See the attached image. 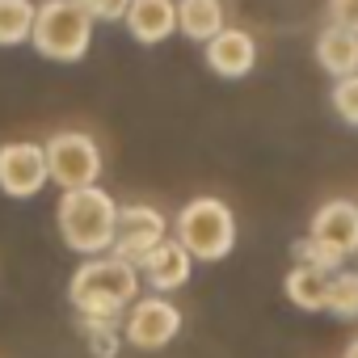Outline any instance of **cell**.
Here are the masks:
<instances>
[{"mask_svg": "<svg viewBox=\"0 0 358 358\" xmlns=\"http://www.w3.org/2000/svg\"><path fill=\"white\" fill-rule=\"evenodd\" d=\"M68 299L80 316L122 320L127 308L139 299V270L118 257H85L68 282Z\"/></svg>", "mask_w": 358, "mask_h": 358, "instance_id": "cell-1", "label": "cell"}, {"mask_svg": "<svg viewBox=\"0 0 358 358\" xmlns=\"http://www.w3.org/2000/svg\"><path fill=\"white\" fill-rule=\"evenodd\" d=\"M55 224H59V241L72 253L106 257L114 249V236H118V203L101 186L72 190V194H59Z\"/></svg>", "mask_w": 358, "mask_h": 358, "instance_id": "cell-2", "label": "cell"}, {"mask_svg": "<svg viewBox=\"0 0 358 358\" xmlns=\"http://www.w3.org/2000/svg\"><path fill=\"white\" fill-rule=\"evenodd\" d=\"M173 241L194 262H220V257H228L236 249V215L215 194L190 199L173 220Z\"/></svg>", "mask_w": 358, "mask_h": 358, "instance_id": "cell-3", "label": "cell"}, {"mask_svg": "<svg viewBox=\"0 0 358 358\" xmlns=\"http://www.w3.org/2000/svg\"><path fill=\"white\" fill-rule=\"evenodd\" d=\"M34 51L55 64H80L93 47V17L76 0H43L34 13Z\"/></svg>", "mask_w": 358, "mask_h": 358, "instance_id": "cell-4", "label": "cell"}, {"mask_svg": "<svg viewBox=\"0 0 358 358\" xmlns=\"http://www.w3.org/2000/svg\"><path fill=\"white\" fill-rule=\"evenodd\" d=\"M47 177L55 186H64V194L72 190H89L101 177V148L89 131H55L47 143Z\"/></svg>", "mask_w": 358, "mask_h": 358, "instance_id": "cell-5", "label": "cell"}, {"mask_svg": "<svg viewBox=\"0 0 358 358\" xmlns=\"http://www.w3.org/2000/svg\"><path fill=\"white\" fill-rule=\"evenodd\" d=\"M177 333H182V312L164 295L135 299L122 316V341H131L135 350H164Z\"/></svg>", "mask_w": 358, "mask_h": 358, "instance_id": "cell-6", "label": "cell"}, {"mask_svg": "<svg viewBox=\"0 0 358 358\" xmlns=\"http://www.w3.org/2000/svg\"><path fill=\"white\" fill-rule=\"evenodd\" d=\"M160 241H169V220H164L156 207H148V203L118 207V236H114L110 257H118V262H127V266L139 270V262H143Z\"/></svg>", "mask_w": 358, "mask_h": 358, "instance_id": "cell-7", "label": "cell"}, {"mask_svg": "<svg viewBox=\"0 0 358 358\" xmlns=\"http://www.w3.org/2000/svg\"><path fill=\"white\" fill-rule=\"evenodd\" d=\"M47 182H51V177H47L43 143L13 139V143L0 148V190H5L9 199H34Z\"/></svg>", "mask_w": 358, "mask_h": 358, "instance_id": "cell-8", "label": "cell"}, {"mask_svg": "<svg viewBox=\"0 0 358 358\" xmlns=\"http://www.w3.org/2000/svg\"><path fill=\"white\" fill-rule=\"evenodd\" d=\"M308 236L324 249H333L337 257L358 253V203L350 199H329L324 207H316Z\"/></svg>", "mask_w": 358, "mask_h": 358, "instance_id": "cell-9", "label": "cell"}, {"mask_svg": "<svg viewBox=\"0 0 358 358\" xmlns=\"http://www.w3.org/2000/svg\"><path fill=\"white\" fill-rule=\"evenodd\" d=\"M257 64V43L249 30H236V26H224L211 43H207V68L224 80H241L249 76Z\"/></svg>", "mask_w": 358, "mask_h": 358, "instance_id": "cell-10", "label": "cell"}, {"mask_svg": "<svg viewBox=\"0 0 358 358\" xmlns=\"http://www.w3.org/2000/svg\"><path fill=\"white\" fill-rule=\"evenodd\" d=\"M190 270H194V257L177 245L173 236L160 241V245L139 262V274H143V282H148L156 295H169V291H177V287H186V282H190Z\"/></svg>", "mask_w": 358, "mask_h": 358, "instance_id": "cell-11", "label": "cell"}, {"mask_svg": "<svg viewBox=\"0 0 358 358\" xmlns=\"http://www.w3.org/2000/svg\"><path fill=\"white\" fill-rule=\"evenodd\" d=\"M122 22L139 47H156L177 34V0H131Z\"/></svg>", "mask_w": 358, "mask_h": 358, "instance_id": "cell-12", "label": "cell"}, {"mask_svg": "<svg viewBox=\"0 0 358 358\" xmlns=\"http://www.w3.org/2000/svg\"><path fill=\"white\" fill-rule=\"evenodd\" d=\"M316 64H320L333 80L358 76V34H350V30H341V26H324L320 38H316Z\"/></svg>", "mask_w": 358, "mask_h": 358, "instance_id": "cell-13", "label": "cell"}, {"mask_svg": "<svg viewBox=\"0 0 358 358\" xmlns=\"http://www.w3.org/2000/svg\"><path fill=\"white\" fill-rule=\"evenodd\" d=\"M220 30H224V0H177V34L207 47Z\"/></svg>", "mask_w": 358, "mask_h": 358, "instance_id": "cell-14", "label": "cell"}, {"mask_svg": "<svg viewBox=\"0 0 358 358\" xmlns=\"http://www.w3.org/2000/svg\"><path fill=\"white\" fill-rule=\"evenodd\" d=\"M329 278H333V274H324V270H316V266H291V274L282 278V287H287V299H291L295 308H303V312H324V303H329Z\"/></svg>", "mask_w": 358, "mask_h": 358, "instance_id": "cell-15", "label": "cell"}, {"mask_svg": "<svg viewBox=\"0 0 358 358\" xmlns=\"http://www.w3.org/2000/svg\"><path fill=\"white\" fill-rule=\"evenodd\" d=\"M34 0H0V47H22L34 34Z\"/></svg>", "mask_w": 358, "mask_h": 358, "instance_id": "cell-16", "label": "cell"}, {"mask_svg": "<svg viewBox=\"0 0 358 358\" xmlns=\"http://www.w3.org/2000/svg\"><path fill=\"white\" fill-rule=\"evenodd\" d=\"M80 333H85L93 358H118V350H122V320L80 316Z\"/></svg>", "mask_w": 358, "mask_h": 358, "instance_id": "cell-17", "label": "cell"}, {"mask_svg": "<svg viewBox=\"0 0 358 358\" xmlns=\"http://www.w3.org/2000/svg\"><path fill=\"white\" fill-rule=\"evenodd\" d=\"M324 312H333L337 320H358V274L354 270H337L329 278V303Z\"/></svg>", "mask_w": 358, "mask_h": 358, "instance_id": "cell-18", "label": "cell"}, {"mask_svg": "<svg viewBox=\"0 0 358 358\" xmlns=\"http://www.w3.org/2000/svg\"><path fill=\"white\" fill-rule=\"evenodd\" d=\"M291 253H295V266H316V270H324V274H337V270H341V262H345V257H337L333 249L316 245L312 236L295 241V245H291Z\"/></svg>", "mask_w": 358, "mask_h": 358, "instance_id": "cell-19", "label": "cell"}, {"mask_svg": "<svg viewBox=\"0 0 358 358\" xmlns=\"http://www.w3.org/2000/svg\"><path fill=\"white\" fill-rule=\"evenodd\" d=\"M333 110H337L341 122L358 127V76H345V80L333 85Z\"/></svg>", "mask_w": 358, "mask_h": 358, "instance_id": "cell-20", "label": "cell"}, {"mask_svg": "<svg viewBox=\"0 0 358 358\" xmlns=\"http://www.w3.org/2000/svg\"><path fill=\"white\" fill-rule=\"evenodd\" d=\"M76 5H80L93 22H122L127 9H131V0H76Z\"/></svg>", "mask_w": 358, "mask_h": 358, "instance_id": "cell-21", "label": "cell"}, {"mask_svg": "<svg viewBox=\"0 0 358 358\" xmlns=\"http://www.w3.org/2000/svg\"><path fill=\"white\" fill-rule=\"evenodd\" d=\"M329 26H341L350 34H358V0H329Z\"/></svg>", "mask_w": 358, "mask_h": 358, "instance_id": "cell-22", "label": "cell"}, {"mask_svg": "<svg viewBox=\"0 0 358 358\" xmlns=\"http://www.w3.org/2000/svg\"><path fill=\"white\" fill-rule=\"evenodd\" d=\"M341 358H358V337H354V341L345 345V354H341Z\"/></svg>", "mask_w": 358, "mask_h": 358, "instance_id": "cell-23", "label": "cell"}]
</instances>
